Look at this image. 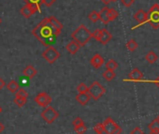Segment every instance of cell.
Here are the masks:
<instances>
[{
    "instance_id": "obj_1",
    "label": "cell",
    "mask_w": 159,
    "mask_h": 134,
    "mask_svg": "<svg viewBox=\"0 0 159 134\" xmlns=\"http://www.w3.org/2000/svg\"><path fill=\"white\" fill-rule=\"evenodd\" d=\"M32 34L45 47L51 46V43L52 42V39L58 37L55 31L53 30V28L49 24L47 18H44L40 23H39V25L36 27L33 28Z\"/></svg>"
},
{
    "instance_id": "obj_2",
    "label": "cell",
    "mask_w": 159,
    "mask_h": 134,
    "mask_svg": "<svg viewBox=\"0 0 159 134\" xmlns=\"http://www.w3.org/2000/svg\"><path fill=\"white\" fill-rule=\"evenodd\" d=\"M71 38L72 40L76 41L82 47L86 45L89 42V40L92 39V33L84 25H81L78 28H76V30L72 32Z\"/></svg>"
},
{
    "instance_id": "obj_3",
    "label": "cell",
    "mask_w": 159,
    "mask_h": 134,
    "mask_svg": "<svg viewBox=\"0 0 159 134\" xmlns=\"http://www.w3.org/2000/svg\"><path fill=\"white\" fill-rule=\"evenodd\" d=\"M106 92L104 86H102L98 82L95 81L89 87H88V94L94 100H98Z\"/></svg>"
},
{
    "instance_id": "obj_4",
    "label": "cell",
    "mask_w": 159,
    "mask_h": 134,
    "mask_svg": "<svg viewBox=\"0 0 159 134\" xmlns=\"http://www.w3.org/2000/svg\"><path fill=\"white\" fill-rule=\"evenodd\" d=\"M148 14V23L154 29L159 28V5L154 4L149 11Z\"/></svg>"
},
{
    "instance_id": "obj_5",
    "label": "cell",
    "mask_w": 159,
    "mask_h": 134,
    "mask_svg": "<svg viewBox=\"0 0 159 134\" xmlns=\"http://www.w3.org/2000/svg\"><path fill=\"white\" fill-rule=\"evenodd\" d=\"M102 125H103L104 131L107 134H121L122 133V128L111 117L106 118L103 121Z\"/></svg>"
},
{
    "instance_id": "obj_6",
    "label": "cell",
    "mask_w": 159,
    "mask_h": 134,
    "mask_svg": "<svg viewBox=\"0 0 159 134\" xmlns=\"http://www.w3.org/2000/svg\"><path fill=\"white\" fill-rule=\"evenodd\" d=\"M92 38H94L97 41H99L101 44H107L112 38L111 34L105 28L103 29H96L92 33Z\"/></svg>"
},
{
    "instance_id": "obj_7",
    "label": "cell",
    "mask_w": 159,
    "mask_h": 134,
    "mask_svg": "<svg viewBox=\"0 0 159 134\" xmlns=\"http://www.w3.org/2000/svg\"><path fill=\"white\" fill-rule=\"evenodd\" d=\"M42 119L47 123V124H52L59 116V113L56 110H54L51 106H47L44 108V110L40 113Z\"/></svg>"
},
{
    "instance_id": "obj_8",
    "label": "cell",
    "mask_w": 159,
    "mask_h": 134,
    "mask_svg": "<svg viewBox=\"0 0 159 134\" xmlns=\"http://www.w3.org/2000/svg\"><path fill=\"white\" fill-rule=\"evenodd\" d=\"M42 57L50 64L54 63L59 57H60V53H58V51L53 48L52 46H48L47 49L42 53Z\"/></svg>"
},
{
    "instance_id": "obj_9",
    "label": "cell",
    "mask_w": 159,
    "mask_h": 134,
    "mask_svg": "<svg viewBox=\"0 0 159 134\" xmlns=\"http://www.w3.org/2000/svg\"><path fill=\"white\" fill-rule=\"evenodd\" d=\"M35 102L41 106V107H47L50 105V103L52 102V98L50 97L49 94H47L46 92H41L39 94H38L35 98Z\"/></svg>"
},
{
    "instance_id": "obj_10",
    "label": "cell",
    "mask_w": 159,
    "mask_h": 134,
    "mask_svg": "<svg viewBox=\"0 0 159 134\" xmlns=\"http://www.w3.org/2000/svg\"><path fill=\"white\" fill-rule=\"evenodd\" d=\"M134 19L139 23V25H136V26H134L133 29L139 27V25H142L148 23V14H147L143 10H139V11L134 14Z\"/></svg>"
},
{
    "instance_id": "obj_11",
    "label": "cell",
    "mask_w": 159,
    "mask_h": 134,
    "mask_svg": "<svg viewBox=\"0 0 159 134\" xmlns=\"http://www.w3.org/2000/svg\"><path fill=\"white\" fill-rule=\"evenodd\" d=\"M47 19H48V22H49V24L51 25V26H52V27L53 28V30L55 31L56 35L59 36V34L61 33V31H62V29H63V25H62L55 17H53V16H50V17H48Z\"/></svg>"
},
{
    "instance_id": "obj_12",
    "label": "cell",
    "mask_w": 159,
    "mask_h": 134,
    "mask_svg": "<svg viewBox=\"0 0 159 134\" xmlns=\"http://www.w3.org/2000/svg\"><path fill=\"white\" fill-rule=\"evenodd\" d=\"M20 12H21V15H22L23 17L28 19V18H30L33 14H35V13L37 12V11H36L34 8H32L30 5L25 4V6H23V7L21 8Z\"/></svg>"
},
{
    "instance_id": "obj_13",
    "label": "cell",
    "mask_w": 159,
    "mask_h": 134,
    "mask_svg": "<svg viewBox=\"0 0 159 134\" xmlns=\"http://www.w3.org/2000/svg\"><path fill=\"white\" fill-rule=\"evenodd\" d=\"M128 81L142 82L143 81V74H142V72L139 70H138V69L132 70V72L128 74Z\"/></svg>"
},
{
    "instance_id": "obj_14",
    "label": "cell",
    "mask_w": 159,
    "mask_h": 134,
    "mask_svg": "<svg viewBox=\"0 0 159 134\" xmlns=\"http://www.w3.org/2000/svg\"><path fill=\"white\" fill-rule=\"evenodd\" d=\"M90 64L91 66H93L95 69H99L100 67L104 64V59L103 57L98 54V53H96L90 60Z\"/></svg>"
},
{
    "instance_id": "obj_15",
    "label": "cell",
    "mask_w": 159,
    "mask_h": 134,
    "mask_svg": "<svg viewBox=\"0 0 159 134\" xmlns=\"http://www.w3.org/2000/svg\"><path fill=\"white\" fill-rule=\"evenodd\" d=\"M76 100L83 106L86 105L88 103V101L90 100L91 97L89 96L88 93H79L76 97H75Z\"/></svg>"
},
{
    "instance_id": "obj_16",
    "label": "cell",
    "mask_w": 159,
    "mask_h": 134,
    "mask_svg": "<svg viewBox=\"0 0 159 134\" xmlns=\"http://www.w3.org/2000/svg\"><path fill=\"white\" fill-rule=\"evenodd\" d=\"M37 73H38L37 70L34 68L33 66H31V65L27 66L26 68L23 71L24 76H25V77L28 78V79H33V78L37 75Z\"/></svg>"
},
{
    "instance_id": "obj_17",
    "label": "cell",
    "mask_w": 159,
    "mask_h": 134,
    "mask_svg": "<svg viewBox=\"0 0 159 134\" xmlns=\"http://www.w3.org/2000/svg\"><path fill=\"white\" fill-rule=\"evenodd\" d=\"M80 46L76 41L72 40L70 42H68L66 45V50L70 53V54H75L79 50H80Z\"/></svg>"
},
{
    "instance_id": "obj_18",
    "label": "cell",
    "mask_w": 159,
    "mask_h": 134,
    "mask_svg": "<svg viewBox=\"0 0 159 134\" xmlns=\"http://www.w3.org/2000/svg\"><path fill=\"white\" fill-rule=\"evenodd\" d=\"M108 12H109V8L105 7V8H103V9L98 12L99 20H100L104 25H108V24L110 23L109 16H108Z\"/></svg>"
},
{
    "instance_id": "obj_19",
    "label": "cell",
    "mask_w": 159,
    "mask_h": 134,
    "mask_svg": "<svg viewBox=\"0 0 159 134\" xmlns=\"http://www.w3.org/2000/svg\"><path fill=\"white\" fill-rule=\"evenodd\" d=\"M25 4L30 5L32 8H34L37 12H40V5L42 4V0H24Z\"/></svg>"
},
{
    "instance_id": "obj_20",
    "label": "cell",
    "mask_w": 159,
    "mask_h": 134,
    "mask_svg": "<svg viewBox=\"0 0 159 134\" xmlns=\"http://www.w3.org/2000/svg\"><path fill=\"white\" fill-rule=\"evenodd\" d=\"M7 86V89L11 92V93H16L19 89V84L15 81V80H11L9 82L8 85H6Z\"/></svg>"
},
{
    "instance_id": "obj_21",
    "label": "cell",
    "mask_w": 159,
    "mask_h": 134,
    "mask_svg": "<svg viewBox=\"0 0 159 134\" xmlns=\"http://www.w3.org/2000/svg\"><path fill=\"white\" fill-rule=\"evenodd\" d=\"M145 59L147 60V62H148V63H150V64H153L154 62H156V61H157L158 56H157V54H156L154 52L151 51V52H149V53L146 54Z\"/></svg>"
},
{
    "instance_id": "obj_22",
    "label": "cell",
    "mask_w": 159,
    "mask_h": 134,
    "mask_svg": "<svg viewBox=\"0 0 159 134\" xmlns=\"http://www.w3.org/2000/svg\"><path fill=\"white\" fill-rule=\"evenodd\" d=\"M102 76H103V78H104L106 81H109V82H110V81H111V80L114 79V77H115V72H114V71L106 70V71L103 72Z\"/></svg>"
},
{
    "instance_id": "obj_23",
    "label": "cell",
    "mask_w": 159,
    "mask_h": 134,
    "mask_svg": "<svg viewBox=\"0 0 159 134\" xmlns=\"http://www.w3.org/2000/svg\"><path fill=\"white\" fill-rule=\"evenodd\" d=\"M13 101H14V103H15L18 107L22 108V107H24V106L26 104L27 99H25V98H21V97H16V96H15V99H14Z\"/></svg>"
},
{
    "instance_id": "obj_24",
    "label": "cell",
    "mask_w": 159,
    "mask_h": 134,
    "mask_svg": "<svg viewBox=\"0 0 159 134\" xmlns=\"http://www.w3.org/2000/svg\"><path fill=\"white\" fill-rule=\"evenodd\" d=\"M148 128L151 131H159V121L155 118L148 125Z\"/></svg>"
},
{
    "instance_id": "obj_25",
    "label": "cell",
    "mask_w": 159,
    "mask_h": 134,
    "mask_svg": "<svg viewBox=\"0 0 159 134\" xmlns=\"http://www.w3.org/2000/svg\"><path fill=\"white\" fill-rule=\"evenodd\" d=\"M118 68V64L117 62H115L113 59H110L107 63H106V69L110 70V71H115Z\"/></svg>"
},
{
    "instance_id": "obj_26",
    "label": "cell",
    "mask_w": 159,
    "mask_h": 134,
    "mask_svg": "<svg viewBox=\"0 0 159 134\" xmlns=\"http://www.w3.org/2000/svg\"><path fill=\"white\" fill-rule=\"evenodd\" d=\"M126 48L128 49V51L134 52V51L138 48V43L136 42L135 39H130V40H128L127 43H126Z\"/></svg>"
},
{
    "instance_id": "obj_27",
    "label": "cell",
    "mask_w": 159,
    "mask_h": 134,
    "mask_svg": "<svg viewBox=\"0 0 159 134\" xmlns=\"http://www.w3.org/2000/svg\"><path fill=\"white\" fill-rule=\"evenodd\" d=\"M88 19L93 22V23H97L98 20H99V15H98V12H96V11H93L89 13L88 15Z\"/></svg>"
},
{
    "instance_id": "obj_28",
    "label": "cell",
    "mask_w": 159,
    "mask_h": 134,
    "mask_svg": "<svg viewBox=\"0 0 159 134\" xmlns=\"http://www.w3.org/2000/svg\"><path fill=\"white\" fill-rule=\"evenodd\" d=\"M86 130H87V127H86V126L84 124H82V125L74 127V131L77 134H84V133L86 132Z\"/></svg>"
},
{
    "instance_id": "obj_29",
    "label": "cell",
    "mask_w": 159,
    "mask_h": 134,
    "mask_svg": "<svg viewBox=\"0 0 159 134\" xmlns=\"http://www.w3.org/2000/svg\"><path fill=\"white\" fill-rule=\"evenodd\" d=\"M118 12L114 10V9H110L109 8V12H108V16H109V20H110V22H111V21H113V20H115L117 17H118Z\"/></svg>"
},
{
    "instance_id": "obj_30",
    "label": "cell",
    "mask_w": 159,
    "mask_h": 134,
    "mask_svg": "<svg viewBox=\"0 0 159 134\" xmlns=\"http://www.w3.org/2000/svg\"><path fill=\"white\" fill-rule=\"evenodd\" d=\"M77 91L79 93H87L88 92V86L85 84L81 83L77 86Z\"/></svg>"
},
{
    "instance_id": "obj_31",
    "label": "cell",
    "mask_w": 159,
    "mask_h": 134,
    "mask_svg": "<svg viewBox=\"0 0 159 134\" xmlns=\"http://www.w3.org/2000/svg\"><path fill=\"white\" fill-rule=\"evenodd\" d=\"M15 94H16V97H21V98H25V99L28 98V93L25 89H23V88L18 89V91Z\"/></svg>"
},
{
    "instance_id": "obj_32",
    "label": "cell",
    "mask_w": 159,
    "mask_h": 134,
    "mask_svg": "<svg viewBox=\"0 0 159 134\" xmlns=\"http://www.w3.org/2000/svg\"><path fill=\"white\" fill-rule=\"evenodd\" d=\"M82 124H84V120L81 118V117H76V118H74L73 119V121H72V126L75 127H78V126H80V125H82Z\"/></svg>"
},
{
    "instance_id": "obj_33",
    "label": "cell",
    "mask_w": 159,
    "mask_h": 134,
    "mask_svg": "<svg viewBox=\"0 0 159 134\" xmlns=\"http://www.w3.org/2000/svg\"><path fill=\"white\" fill-rule=\"evenodd\" d=\"M104 130V128H103V125H102V123H98V124H97L95 127H94V131L97 133V134H101V132Z\"/></svg>"
},
{
    "instance_id": "obj_34",
    "label": "cell",
    "mask_w": 159,
    "mask_h": 134,
    "mask_svg": "<svg viewBox=\"0 0 159 134\" xmlns=\"http://www.w3.org/2000/svg\"><path fill=\"white\" fill-rule=\"evenodd\" d=\"M56 2V0H42V4H44L46 7H51Z\"/></svg>"
},
{
    "instance_id": "obj_35",
    "label": "cell",
    "mask_w": 159,
    "mask_h": 134,
    "mask_svg": "<svg viewBox=\"0 0 159 134\" xmlns=\"http://www.w3.org/2000/svg\"><path fill=\"white\" fill-rule=\"evenodd\" d=\"M121 2H122V4L125 6V7H130V6H132L133 5V3H134V0H121Z\"/></svg>"
},
{
    "instance_id": "obj_36",
    "label": "cell",
    "mask_w": 159,
    "mask_h": 134,
    "mask_svg": "<svg viewBox=\"0 0 159 134\" xmlns=\"http://www.w3.org/2000/svg\"><path fill=\"white\" fill-rule=\"evenodd\" d=\"M130 134H144L143 133V131H142V129H140L139 127H135L131 132H130Z\"/></svg>"
},
{
    "instance_id": "obj_37",
    "label": "cell",
    "mask_w": 159,
    "mask_h": 134,
    "mask_svg": "<svg viewBox=\"0 0 159 134\" xmlns=\"http://www.w3.org/2000/svg\"><path fill=\"white\" fill-rule=\"evenodd\" d=\"M5 86H6V83H5V81H4L3 79L0 78V90L3 89Z\"/></svg>"
},
{
    "instance_id": "obj_38",
    "label": "cell",
    "mask_w": 159,
    "mask_h": 134,
    "mask_svg": "<svg viewBox=\"0 0 159 134\" xmlns=\"http://www.w3.org/2000/svg\"><path fill=\"white\" fill-rule=\"evenodd\" d=\"M4 129H5V126L1 122H0V133H1Z\"/></svg>"
},
{
    "instance_id": "obj_39",
    "label": "cell",
    "mask_w": 159,
    "mask_h": 134,
    "mask_svg": "<svg viewBox=\"0 0 159 134\" xmlns=\"http://www.w3.org/2000/svg\"><path fill=\"white\" fill-rule=\"evenodd\" d=\"M101 2H103L105 5H108V4H110L111 1V0H101Z\"/></svg>"
},
{
    "instance_id": "obj_40",
    "label": "cell",
    "mask_w": 159,
    "mask_h": 134,
    "mask_svg": "<svg viewBox=\"0 0 159 134\" xmlns=\"http://www.w3.org/2000/svg\"><path fill=\"white\" fill-rule=\"evenodd\" d=\"M153 83H154V84H155V85H156L159 87V76H158V78H157V79H156V80L153 82Z\"/></svg>"
},
{
    "instance_id": "obj_41",
    "label": "cell",
    "mask_w": 159,
    "mask_h": 134,
    "mask_svg": "<svg viewBox=\"0 0 159 134\" xmlns=\"http://www.w3.org/2000/svg\"><path fill=\"white\" fill-rule=\"evenodd\" d=\"M150 134H159V131H150Z\"/></svg>"
},
{
    "instance_id": "obj_42",
    "label": "cell",
    "mask_w": 159,
    "mask_h": 134,
    "mask_svg": "<svg viewBox=\"0 0 159 134\" xmlns=\"http://www.w3.org/2000/svg\"><path fill=\"white\" fill-rule=\"evenodd\" d=\"M111 2H115V1H117V0H111Z\"/></svg>"
},
{
    "instance_id": "obj_43",
    "label": "cell",
    "mask_w": 159,
    "mask_h": 134,
    "mask_svg": "<svg viewBox=\"0 0 159 134\" xmlns=\"http://www.w3.org/2000/svg\"><path fill=\"white\" fill-rule=\"evenodd\" d=\"M1 23H2V19L0 18V25H1Z\"/></svg>"
},
{
    "instance_id": "obj_44",
    "label": "cell",
    "mask_w": 159,
    "mask_h": 134,
    "mask_svg": "<svg viewBox=\"0 0 159 134\" xmlns=\"http://www.w3.org/2000/svg\"><path fill=\"white\" fill-rule=\"evenodd\" d=\"M156 119H157V120H158V121H159V114H158V116H157V117H156Z\"/></svg>"
},
{
    "instance_id": "obj_45",
    "label": "cell",
    "mask_w": 159,
    "mask_h": 134,
    "mask_svg": "<svg viewBox=\"0 0 159 134\" xmlns=\"http://www.w3.org/2000/svg\"><path fill=\"white\" fill-rule=\"evenodd\" d=\"M0 113H2V108L1 107H0Z\"/></svg>"
}]
</instances>
